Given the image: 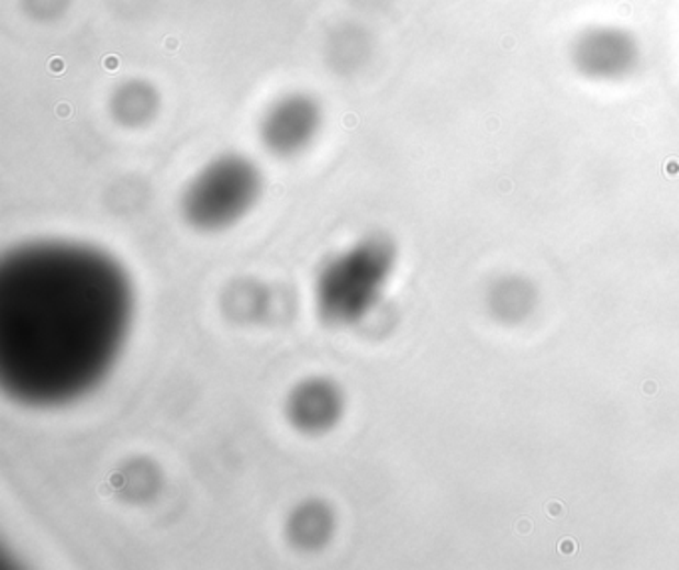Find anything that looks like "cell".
Wrapping results in <instances>:
<instances>
[{
  "label": "cell",
  "mask_w": 679,
  "mask_h": 570,
  "mask_svg": "<svg viewBox=\"0 0 679 570\" xmlns=\"http://www.w3.org/2000/svg\"><path fill=\"white\" fill-rule=\"evenodd\" d=\"M136 291L112 254L36 239L0 261V385L29 407L70 405L112 373L130 337Z\"/></svg>",
  "instance_id": "6da1fadb"
},
{
  "label": "cell",
  "mask_w": 679,
  "mask_h": 570,
  "mask_svg": "<svg viewBox=\"0 0 679 570\" xmlns=\"http://www.w3.org/2000/svg\"><path fill=\"white\" fill-rule=\"evenodd\" d=\"M397 248L382 234H369L331 256L315 280V310L331 327L361 323L381 303L393 278Z\"/></svg>",
  "instance_id": "7a4b0ae2"
},
{
  "label": "cell",
  "mask_w": 679,
  "mask_h": 570,
  "mask_svg": "<svg viewBox=\"0 0 679 570\" xmlns=\"http://www.w3.org/2000/svg\"><path fill=\"white\" fill-rule=\"evenodd\" d=\"M264 172L244 154H222L193 174L181 194V217L203 234H220L252 214L264 195Z\"/></svg>",
  "instance_id": "3957f363"
},
{
  "label": "cell",
  "mask_w": 679,
  "mask_h": 570,
  "mask_svg": "<svg viewBox=\"0 0 679 570\" xmlns=\"http://www.w3.org/2000/svg\"><path fill=\"white\" fill-rule=\"evenodd\" d=\"M570 65L592 82H620L642 63V46L627 29L614 24L586 26L570 43Z\"/></svg>",
  "instance_id": "277c9868"
},
{
  "label": "cell",
  "mask_w": 679,
  "mask_h": 570,
  "mask_svg": "<svg viewBox=\"0 0 679 570\" xmlns=\"http://www.w3.org/2000/svg\"><path fill=\"white\" fill-rule=\"evenodd\" d=\"M323 126V108L308 92H289L277 98L259 122V138L277 158H296L318 141Z\"/></svg>",
  "instance_id": "5b68a950"
},
{
  "label": "cell",
  "mask_w": 679,
  "mask_h": 570,
  "mask_svg": "<svg viewBox=\"0 0 679 570\" xmlns=\"http://www.w3.org/2000/svg\"><path fill=\"white\" fill-rule=\"evenodd\" d=\"M345 393L330 377H308L289 391L286 417L301 435H325L340 425Z\"/></svg>",
  "instance_id": "8992f818"
},
{
  "label": "cell",
  "mask_w": 679,
  "mask_h": 570,
  "mask_svg": "<svg viewBox=\"0 0 679 570\" xmlns=\"http://www.w3.org/2000/svg\"><path fill=\"white\" fill-rule=\"evenodd\" d=\"M287 537L298 549H321L335 530L333 511L318 499L303 501L287 518Z\"/></svg>",
  "instance_id": "52a82bcc"
},
{
  "label": "cell",
  "mask_w": 679,
  "mask_h": 570,
  "mask_svg": "<svg viewBox=\"0 0 679 570\" xmlns=\"http://www.w3.org/2000/svg\"><path fill=\"white\" fill-rule=\"evenodd\" d=\"M159 98L156 90L140 82L132 80L126 82L124 87L116 90V94L112 98V112L118 122H122L124 126H142L149 120L154 119V114L158 112Z\"/></svg>",
  "instance_id": "ba28073f"
}]
</instances>
